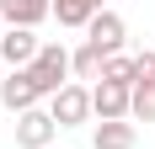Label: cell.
Masks as SVG:
<instances>
[{
    "label": "cell",
    "mask_w": 155,
    "mask_h": 149,
    "mask_svg": "<svg viewBox=\"0 0 155 149\" xmlns=\"http://www.w3.org/2000/svg\"><path fill=\"white\" fill-rule=\"evenodd\" d=\"M0 37H5V21H0Z\"/></svg>",
    "instance_id": "9a60e30c"
},
{
    "label": "cell",
    "mask_w": 155,
    "mask_h": 149,
    "mask_svg": "<svg viewBox=\"0 0 155 149\" xmlns=\"http://www.w3.org/2000/svg\"><path fill=\"white\" fill-rule=\"evenodd\" d=\"M70 74H80V80H96V74H102V53H96L91 43H80L75 53H70Z\"/></svg>",
    "instance_id": "7c38bea8"
},
{
    "label": "cell",
    "mask_w": 155,
    "mask_h": 149,
    "mask_svg": "<svg viewBox=\"0 0 155 149\" xmlns=\"http://www.w3.org/2000/svg\"><path fill=\"white\" fill-rule=\"evenodd\" d=\"M102 80H107V85H128V90H134V59H128V53L102 59Z\"/></svg>",
    "instance_id": "8fae6325"
},
{
    "label": "cell",
    "mask_w": 155,
    "mask_h": 149,
    "mask_svg": "<svg viewBox=\"0 0 155 149\" xmlns=\"http://www.w3.org/2000/svg\"><path fill=\"white\" fill-rule=\"evenodd\" d=\"M128 117L155 122V85H134V101H128Z\"/></svg>",
    "instance_id": "4fadbf2b"
},
{
    "label": "cell",
    "mask_w": 155,
    "mask_h": 149,
    "mask_svg": "<svg viewBox=\"0 0 155 149\" xmlns=\"http://www.w3.org/2000/svg\"><path fill=\"white\" fill-rule=\"evenodd\" d=\"M96 149H134V122H96V133H91Z\"/></svg>",
    "instance_id": "30bf717a"
},
{
    "label": "cell",
    "mask_w": 155,
    "mask_h": 149,
    "mask_svg": "<svg viewBox=\"0 0 155 149\" xmlns=\"http://www.w3.org/2000/svg\"><path fill=\"white\" fill-rule=\"evenodd\" d=\"M43 16H54V0H0V21L5 27H38Z\"/></svg>",
    "instance_id": "ba28073f"
},
{
    "label": "cell",
    "mask_w": 155,
    "mask_h": 149,
    "mask_svg": "<svg viewBox=\"0 0 155 149\" xmlns=\"http://www.w3.org/2000/svg\"><path fill=\"white\" fill-rule=\"evenodd\" d=\"M27 74H32V85L43 90V96H59V90L70 85V48L64 43H43L38 59L27 64Z\"/></svg>",
    "instance_id": "6da1fadb"
},
{
    "label": "cell",
    "mask_w": 155,
    "mask_h": 149,
    "mask_svg": "<svg viewBox=\"0 0 155 149\" xmlns=\"http://www.w3.org/2000/svg\"><path fill=\"white\" fill-rule=\"evenodd\" d=\"M38 48H43V43H38L27 27H5V37H0V59L11 64V69H27V64L38 59Z\"/></svg>",
    "instance_id": "52a82bcc"
},
{
    "label": "cell",
    "mask_w": 155,
    "mask_h": 149,
    "mask_svg": "<svg viewBox=\"0 0 155 149\" xmlns=\"http://www.w3.org/2000/svg\"><path fill=\"white\" fill-rule=\"evenodd\" d=\"M48 117L59 122V128H80V122L91 117V90L86 85H64L59 96H48Z\"/></svg>",
    "instance_id": "7a4b0ae2"
},
{
    "label": "cell",
    "mask_w": 155,
    "mask_h": 149,
    "mask_svg": "<svg viewBox=\"0 0 155 149\" xmlns=\"http://www.w3.org/2000/svg\"><path fill=\"white\" fill-rule=\"evenodd\" d=\"M0 101L21 117V112H32V106L43 101V90L32 85V74H27V69H11V80H0Z\"/></svg>",
    "instance_id": "8992f818"
},
{
    "label": "cell",
    "mask_w": 155,
    "mask_h": 149,
    "mask_svg": "<svg viewBox=\"0 0 155 149\" xmlns=\"http://www.w3.org/2000/svg\"><path fill=\"white\" fill-rule=\"evenodd\" d=\"M54 133H59V122L48 117V112H38V106L16 117V144L21 149H54Z\"/></svg>",
    "instance_id": "277c9868"
},
{
    "label": "cell",
    "mask_w": 155,
    "mask_h": 149,
    "mask_svg": "<svg viewBox=\"0 0 155 149\" xmlns=\"http://www.w3.org/2000/svg\"><path fill=\"white\" fill-rule=\"evenodd\" d=\"M123 37H128V27H123V16H118V11H102V16H91V27H86V43H91L102 59L123 53Z\"/></svg>",
    "instance_id": "3957f363"
},
{
    "label": "cell",
    "mask_w": 155,
    "mask_h": 149,
    "mask_svg": "<svg viewBox=\"0 0 155 149\" xmlns=\"http://www.w3.org/2000/svg\"><path fill=\"white\" fill-rule=\"evenodd\" d=\"M134 85H155V53H134Z\"/></svg>",
    "instance_id": "5bb4252c"
},
{
    "label": "cell",
    "mask_w": 155,
    "mask_h": 149,
    "mask_svg": "<svg viewBox=\"0 0 155 149\" xmlns=\"http://www.w3.org/2000/svg\"><path fill=\"white\" fill-rule=\"evenodd\" d=\"M102 11H107L102 0H54L59 27H91V16H102Z\"/></svg>",
    "instance_id": "9c48e42d"
},
{
    "label": "cell",
    "mask_w": 155,
    "mask_h": 149,
    "mask_svg": "<svg viewBox=\"0 0 155 149\" xmlns=\"http://www.w3.org/2000/svg\"><path fill=\"white\" fill-rule=\"evenodd\" d=\"M128 101H134L128 85H107V80H96V90H91V112H96L102 122H123V117H128Z\"/></svg>",
    "instance_id": "5b68a950"
}]
</instances>
